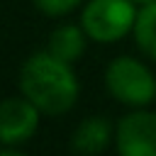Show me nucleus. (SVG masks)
I'll return each instance as SVG.
<instances>
[{"label": "nucleus", "mask_w": 156, "mask_h": 156, "mask_svg": "<svg viewBox=\"0 0 156 156\" xmlns=\"http://www.w3.org/2000/svg\"><path fill=\"white\" fill-rule=\"evenodd\" d=\"M136 7H144V5H151V2H156V0H132Z\"/></svg>", "instance_id": "nucleus-10"}, {"label": "nucleus", "mask_w": 156, "mask_h": 156, "mask_svg": "<svg viewBox=\"0 0 156 156\" xmlns=\"http://www.w3.org/2000/svg\"><path fill=\"white\" fill-rule=\"evenodd\" d=\"M41 110L27 95L5 98L0 105V141L2 146H20L39 129Z\"/></svg>", "instance_id": "nucleus-5"}, {"label": "nucleus", "mask_w": 156, "mask_h": 156, "mask_svg": "<svg viewBox=\"0 0 156 156\" xmlns=\"http://www.w3.org/2000/svg\"><path fill=\"white\" fill-rule=\"evenodd\" d=\"M32 2L46 17H63L73 10H78L80 5H85V0H32Z\"/></svg>", "instance_id": "nucleus-9"}, {"label": "nucleus", "mask_w": 156, "mask_h": 156, "mask_svg": "<svg viewBox=\"0 0 156 156\" xmlns=\"http://www.w3.org/2000/svg\"><path fill=\"white\" fill-rule=\"evenodd\" d=\"M85 41H88V34L80 24H61L49 34L46 51H51L66 63H76L85 51Z\"/></svg>", "instance_id": "nucleus-7"}, {"label": "nucleus", "mask_w": 156, "mask_h": 156, "mask_svg": "<svg viewBox=\"0 0 156 156\" xmlns=\"http://www.w3.org/2000/svg\"><path fill=\"white\" fill-rule=\"evenodd\" d=\"M20 93L27 95L41 115H63L76 105L80 83L73 63H66L44 49L24 58L20 68Z\"/></svg>", "instance_id": "nucleus-1"}, {"label": "nucleus", "mask_w": 156, "mask_h": 156, "mask_svg": "<svg viewBox=\"0 0 156 156\" xmlns=\"http://www.w3.org/2000/svg\"><path fill=\"white\" fill-rule=\"evenodd\" d=\"M115 144L122 156H156V112L134 107L115 127Z\"/></svg>", "instance_id": "nucleus-4"}, {"label": "nucleus", "mask_w": 156, "mask_h": 156, "mask_svg": "<svg viewBox=\"0 0 156 156\" xmlns=\"http://www.w3.org/2000/svg\"><path fill=\"white\" fill-rule=\"evenodd\" d=\"M139 7L132 0H85L80 27L90 41L115 44L134 32Z\"/></svg>", "instance_id": "nucleus-2"}, {"label": "nucleus", "mask_w": 156, "mask_h": 156, "mask_svg": "<svg viewBox=\"0 0 156 156\" xmlns=\"http://www.w3.org/2000/svg\"><path fill=\"white\" fill-rule=\"evenodd\" d=\"M112 136H115V129H112L110 119L102 115H90L73 129L71 149L76 154H100L107 149Z\"/></svg>", "instance_id": "nucleus-6"}, {"label": "nucleus", "mask_w": 156, "mask_h": 156, "mask_svg": "<svg viewBox=\"0 0 156 156\" xmlns=\"http://www.w3.org/2000/svg\"><path fill=\"white\" fill-rule=\"evenodd\" d=\"M132 37H134L136 46L141 49V54H146L149 58L156 61V2L139 7Z\"/></svg>", "instance_id": "nucleus-8"}, {"label": "nucleus", "mask_w": 156, "mask_h": 156, "mask_svg": "<svg viewBox=\"0 0 156 156\" xmlns=\"http://www.w3.org/2000/svg\"><path fill=\"white\" fill-rule=\"evenodd\" d=\"M107 93L127 107H146L156 100V78L134 56H117L105 68Z\"/></svg>", "instance_id": "nucleus-3"}]
</instances>
